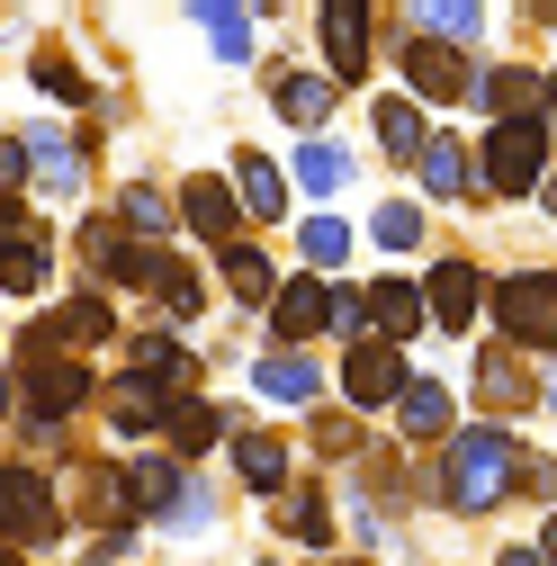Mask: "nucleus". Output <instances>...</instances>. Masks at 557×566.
<instances>
[{
	"label": "nucleus",
	"instance_id": "34",
	"mask_svg": "<svg viewBox=\"0 0 557 566\" xmlns=\"http://www.w3.org/2000/svg\"><path fill=\"white\" fill-rule=\"evenodd\" d=\"M108 324H117V315H108L99 297H82V306H63V315H54V333H63V342H99Z\"/></svg>",
	"mask_w": 557,
	"mask_h": 566
},
{
	"label": "nucleus",
	"instance_id": "21",
	"mask_svg": "<svg viewBox=\"0 0 557 566\" xmlns=\"http://www.w3.org/2000/svg\"><path fill=\"white\" fill-rule=\"evenodd\" d=\"M162 432H171V459L207 450V441H217V405H207V396H171V413H162Z\"/></svg>",
	"mask_w": 557,
	"mask_h": 566
},
{
	"label": "nucleus",
	"instance_id": "1",
	"mask_svg": "<svg viewBox=\"0 0 557 566\" xmlns=\"http://www.w3.org/2000/svg\"><path fill=\"white\" fill-rule=\"evenodd\" d=\"M513 468H522L513 432L476 422V432H459V441L441 450V504H450V513H485V504H504V494H513Z\"/></svg>",
	"mask_w": 557,
	"mask_h": 566
},
{
	"label": "nucleus",
	"instance_id": "24",
	"mask_svg": "<svg viewBox=\"0 0 557 566\" xmlns=\"http://www.w3.org/2000/svg\"><path fill=\"white\" fill-rule=\"evenodd\" d=\"M297 180H306L315 198H333V189H351V154H341L333 135H306V154H297Z\"/></svg>",
	"mask_w": 557,
	"mask_h": 566
},
{
	"label": "nucleus",
	"instance_id": "26",
	"mask_svg": "<svg viewBox=\"0 0 557 566\" xmlns=\"http://www.w3.org/2000/svg\"><path fill=\"white\" fill-rule=\"evenodd\" d=\"M45 270H54V252H45V234H19V243H0V289H45Z\"/></svg>",
	"mask_w": 557,
	"mask_h": 566
},
{
	"label": "nucleus",
	"instance_id": "7",
	"mask_svg": "<svg viewBox=\"0 0 557 566\" xmlns=\"http://www.w3.org/2000/svg\"><path fill=\"white\" fill-rule=\"evenodd\" d=\"M82 396H91V378H82L73 360H36V369H28V413H36V441H54V422L73 413Z\"/></svg>",
	"mask_w": 557,
	"mask_h": 566
},
{
	"label": "nucleus",
	"instance_id": "32",
	"mask_svg": "<svg viewBox=\"0 0 557 566\" xmlns=\"http://www.w3.org/2000/svg\"><path fill=\"white\" fill-rule=\"evenodd\" d=\"M234 189H243V207H252V217H278V207H288V189H278V171H270L261 154H243V171H234Z\"/></svg>",
	"mask_w": 557,
	"mask_h": 566
},
{
	"label": "nucleus",
	"instance_id": "11",
	"mask_svg": "<svg viewBox=\"0 0 557 566\" xmlns=\"http://www.w3.org/2000/svg\"><path fill=\"white\" fill-rule=\"evenodd\" d=\"M252 387H261L270 405H315V396H324V378H315L306 350H261V360H252Z\"/></svg>",
	"mask_w": 557,
	"mask_h": 566
},
{
	"label": "nucleus",
	"instance_id": "33",
	"mask_svg": "<svg viewBox=\"0 0 557 566\" xmlns=\"http://www.w3.org/2000/svg\"><path fill=\"white\" fill-rule=\"evenodd\" d=\"M297 252H306L315 270H341V252H351V226H341V217H306V234H297Z\"/></svg>",
	"mask_w": 557,
	"mask_h": 566
},
{
	"label": "nucleus",
	"instance_id": "38",
	"mask_svg": "<svg viewBox=\"0 0 557 566\" xmlns=\"http://www.w3.org/2000/svg\"><path fill=\"white\" fill-rule=\"evenodd\" d=\"M36 82H45L54 99H91V91H82V73H73V63H63V54H36Z\"/></svg>",
	"mask_w": 557,
	"mask_h": 566
},
{
	"label": "nucleus",
	"instance_id": "41",
	"mask_svg": "<svg viewBox=\"0 0 557 566\" xmlns=\"http://www.w3.org/2000/svg\"><path fill=\"white\" fill-rule=\"evenodd\" d=\"M324 566H369V557H324Z\"/></svg>",
	"mask_w": 557,
	"mask_h": 566
},
{
	"label": "nucleus",
	"instance_id": "9",
	"mask_svg": "<svg viewBox=\"0 0 557 566\" xmlns=\"http://www.w3.org/2000/svg\"><path fill=\"white\" fill-rule=\"evenodd\" d=\"M413 297H423V306L441 315V333H459V324H476V297H485V279H476L467 261H441V270H432Z\"/></svg>",
	"mask_w": 557,
	"mask_h": 566
},
{
	"label": "nucleus",
	"instance_id": "12",
	"mask_svg": "<svg viewBox=\"0 0 557 566\" xmlns=\"http://www.w3.org/2000/svg\"><path fill=\"white\" fill-rule=\"evenodd\" d=\"M19 154L36 163V189H45V198H82V154L63 145L54 126H28V135H19Z\"/></svg>",
	"mask_w": 557,
	"mask_h": 566
},
{
	"label": "nucleus",
	"instance_id": "2",
	"mask_svg": "<svg viewBox=\"0 0 557 566\" xmlns=\"http://www.w3.org/2000/svg\"><path fill=\"white\" fill-rule=\"evenodd\" d=\"M495 324H504V342L548 350V333H557V279H548V270H513V279H495Z\"/></svg>",
	"mask_w": 557,
	"mask_h": 566
},
{
	"label": "nucleus",
	"instance_id": "16",
	"mask_svg": "<svg viewBox=\"0 0 557 566\" xmlns=\"http://www.w3.org/2000/svg\"><path fill=\"white\" fill-rule=\"evenodd\" d=\"M234 468L252 494H288V450H278L270 432H234Z\"/></svg>",
	"mask_w": 557,
	"mask_h": 566
},
{
	"label": "nucleus",
	"instance_id": "6",
	"mask_svg": "<svg viewBox=\"0 0 557 566\" xmlns=\"http://www.w3.org/2000/svg\"><path fill=\"white\" fill-rule=\"evenodd\" d=\"M324 54H333V82L369 73V0H324Z\"/></svg>",
	"mask_w": 557,
	"mask_h": 566
},
{
	"label": "nucleus",
	"instance_id": "39",
	"mask_svg": "<svg viewBox=\"0 0 557 566\" xmlns=\"http://www.w3.org/2000/svg\"><path fill=\"white\" fill-rule=\"evenodd\" d=\"M19 234H36V217H28L19 198H0V243H19Z\"/></svg>",
	"mask_w": 557,
	"mask_h": 566
},
{
	"label": "nucleus",
	"instance_id": "19",
	"mask_svg": "<svg viewBox=\"0 0 557 566\" xmlns=\"http://www.w3.org/2000/svg\"><path fill=\"white\" fill-rule=\"evenodd\" d=\"M217 270H225V289H234L243 306H270V297H278V279H270V261H261L252 243H225V252H217Z\"/></svg>",
	"mask_w": 557,
	"mask_h": 566
},
{
	"label": "nucleus",
	"instance_id": "23",
	"mask_svg": "<svg viewBox=\"0 0 557 566\" xmlns=\"http://www.w3.org/2000/svg\"><path fill=\"white\" fill-rule=\"evenodd\" d=\"M189 19L217 28V54H225V63L252 54V10H243V0H189Z\"/></svg>",
	"mask_w": 557,
	"mask_h": 566
},
{
	"label": "nucleus",
	"instance_id": "3",
	"mask_svg": "<svg viewBox=\"0 0 557 566\" xmlns=\"http://www.w3.org/2000/svg\"><path fill=\"white\" fill-rule=\"evenodd\" d=\"M539 171H548V126H539V117H504L495 145H485V180L513 189V198H530Z\"/></svg>",
	"mask_w": 557,
	"mask_h": 566
},
{
	"label": "nucleus",
	"instance_id": "20",
	"mask_svg": "<svg viewBox=\"0 0 557 566\" xmlns=\"http://www.w3.org/2000/svg\"><path fill=\"white\" fill-rule=\"evenodd\" d=\"M278 117H297L306 135H324V117H333V82H315V73H278Z\"/></svg>",
	"mask_w": 557,
	"mask_h": 566
},
{
	"label": "nucleus",
	"instance_id": "25",
	"mask_svg": "<svg viewBox=\"0 0 557 566\" xmlns=\"http://www.w3.org/2000/svg\"><path fill=\"white\" fill-rule=\"evenodd\" d=\"M189 476L171 468V459H135L126 468V494H135V513H171V494H180Z\"/></svg>",
	"mask_w": 557,
	"mask_h": 566
},
{
	"label": "nucleus",
	"instance_id": "42",
	"mask_svg": "<svg viewBox=\"0 0 557 566\" xmlns=\"http://www.w3.org/2000/svg\"><path fill=\"white\" fill-rule=\"evenodd\" d=\"M0 405H10V378H0Z\"/></svg>",
	"mask_w": 557,
	"mask_h": 566
},
{
	"label": "nucleus",
	"instance_id": "37",
	"mask_svg": "<svg viewBox=\"0 0 557 566\" xmlns=\"http://www.w3.org/2000/svg\"><path fill=\"white\" fill-rule=\"evenodd\" d=\"M126 226H145V234H162V226H171V207H162V189H126Z\"/></svg>",
	"mask_w": 557,
	"mask_h": 566
},
{
	"label": "nucleus",
	"instance_id": "29",
	"mask_svg": "<svg viewBox=\"0 0 557 566\" xmlns=\"http://www.w3.org/2000/svg\"><path fill=\"white\" fill-rule=\"evenodd\" d=\"M378 145H387V163H413V154H423V117H413V99H387V108H378Z\"/></svg>",
	"mask_w": 557,
	"mask_h": 566
},
{
	"label": "nucleus",
	"instance_id": "5",
	"mask_svg": "<svg viewBox=\"0 0 557 566\" xmlns=\"http://www.w3.org/2000/svg\"><path fill=\"white\" fill-rule=\"evenodd\" d=\"M341 396H351L360 413H387L404 396V350L387 342H351V360H341Z\"/></svg>",
	"mask_w": 557,
	"mask_h": 566
},
{
	"label": "nucleus",
	"instance_id": "13",
	"mask_svg": "<svg viewBox=\"0 0 557 566\" xmlns=\"http://www.w3.org/2000/svg\"><path fill=\"white\" fill-rule=\"evenodd\" d=\"M413 163H423V189L432 198H467L476 189V154L450 145V135H423V154H413Z\"/></svg>",
	"mask_w": 557,
	"mask_h": 566
},
{
	"label": "nucleus",
	"instance_id": "17",
	"mask_svg": "<svg viewBox=\"0 0 557 566\" xmlns=\"http://www.w3.org/2000/svg\"><path fill=\"white\" fill-rule=\"evenodd\" d=\"M396 422L413 441H441L450 432V387H432V378H404V396H396Z\"/></svg>",
	"mask_w": 557,
	"mask_h": 566
},
{
	"label": "nucleus",
	"instance_id": "35",
	"mask_svg": "<svg viewBox=\"0 0 557 566\" xmlns=\"http://www.w3.org/2000/svg\"><path fill=\"white\" fill-rule=\"evenodd\" d=\"M288 531H297L306 548H324V539H333V513H324V494H288Z\"/></svg>",
	"mask_w": 557,
	"mask_h": 566
},
{
	"label": "nucleus",
	"instance_id": "14",
	"mask_svg": "<svg viewBox=\"0 0 557 566\" xmlns=\"http://www.w3.org/2000/svg\"><path fill=\"white\" fill-rule=\"evenodd\" d=\"M270 333L278 342H315L324 333V289H315V279H288V289L270 297Z\"/></svg>",
	"mask_w": 557,
	"mask_h": 566
},
{
	"label": "nucleus",
	"instance_id": "40",
	"mask_svg": "<svg viewBox=\"0 0 557 566\" xmlns=\"http://www.w3.org/2000/svg\"><path fill=\"white\" fill-rule=\"evenodd\" d=\"M504 566H548V548H530V539H513V548H504Z\"/></svg>",
	"mask_w": 557,
	"mask_h": 566
},
{
	"label": "nucleus",
	"instance_id": "8",
	"mask_svg": "<svg viewBox=\"0 0 557 566\" xmlns=\"http://www.w3.org/2000/svg\"><path fill=\"white\" fill-rule=\"evenodd\" d=\"M396 54H404V73H413V91H423V99H459V91H467V54H459V45L404 36Z\"/></svg>",
	"mask_w": 557,
	"mask_h": 566
},
{
	"label": "nucleus",
	"instance_id": "31",
	"mask_svg": "<svg viewBox=\"0 0 557 566\" xmlns=\"http://www.w3.org/2000/svg\"><path fill=\"white\" fill-rule=\"evenodd\" d=\"M369 234H378L387 252H413V243H423V207H413V198H387L378 217H369Z\"/></svg>",
	"mask_w": 557,
	"mask_h": 566
},
{
	"label": "nucleus",
	"instance_id": "43",
	"mask_svg": "<svg viewBox=\"0 0 557 566\" xmlns=\"http://www.w3.org/2000/svg\"><path fill=\"white\" fill-rule=\"evenodd\" d=\"M252 566H270V557H252Z\"/></svg>",
	"mask_w": 557,
	"mask_h": 566
},
{
	"label": "nucleus",
	"instance_id": "10",
	"mask_svg": "<svg viewBox=\"0 0 557 566\" xmlns=\"http://www.w3.org/2000/svg\"><path fill=\"white\" fill-rule=\"evenodd\" d=\"M360 306H369V342H387V350H404L413 333H423V297H413L404 279H378Z\"/></svg>",
	"mask_w": 557,
	"mask_h": 566
},
{
	"label": "nucleus",
	"instance_id": "18",
	"mask_svg": "<svg viewBox=\"0 0 557 566\" xmlns=\"http://www.w3.org/2000/svg\"><path fill=\"white\" fill-rule=\"evenodd\" d=\"M162 413H171V396H162L154 378H117V387H108V422H117V432H154Z\"/></svg>",
	"mask_w": 557,
	"mask_h": 566
},
{
	"label": "nucleus",
	"instance_id": "4",
	"mask_svg": "<svg viewBox=\"0 0 557 566\" xmlns=\"http://www.w3.org/2000/svg\"><path fill=\"white\" fill-rule=\"evenodd\" d=\"M63 531V513H54V485L36 476V468H0V539H28V548H45Z\"/></svg>",
	"mask_w": 557,
	"mask_h": 566
},
{
	"label": "nucleus",
	"instance_id": "28",
	"mask_svg": "<svg viewBox=\"0 0 557 566\" xmlns=\"http://www.w3.org/2000/svg\"><path fill=\"white\" fill-rule=\"evenodd\" d=\"M476 99H485V108H504V117H522V108L539 117V73L504 63V73H485V82H476Z\"/></svg>",
	"mask_w": 557,
	"mask_h": 566
},
{
	"label": "nucleus",
	"instance_id": "27",
	"mask_svg": "<svg viewBox=\"0 0 557 566\" xmlns=\"http://www.w3.org/2000/svg\"><path fill=\"white\" fill-rule=\"evenodd\" d=\"M476 387H485L495 413H522V405H530V378L513 369V350H485V360H476Z\"/></svg>",
	"mask_w": 557,
	"mask_h": 566
},
{
	"label": "nucleus",
	"instance_id": "15",
	"mask_svg": "<svg viewBox=\"0 0 557 566\" xmlns=\"http://www.w3.org/2000/svg\"><path fill=\"white\" fill-rule=\"evenodd\" d=\"M180 217H189V234H207V243H234V189H225V180H189V189H180Z\"/></svg>",
	"mask_w": 557,
	"mask_h": 566
},
{
	"label": "nucleus",
	"instance_id": "30",
	"mask_svg": "<svg viewBox=\"0 0 557 566\" xmlns=\"http://www.w3.org/2000/svg\"><path fill=\"white\" fill-rule=\"evenodd\" d=\"M135 360H145V369H135V378H154L162 396H171V387H189V350H180L171 333H154V342H135Z\"/></svg>",
	"mask_w": 557,
	"mask_h": 566
},
{
	"label": "nucleus",
	"instance_id": "36",
	"mask_svg": "<svg viewBox=\"0 0 557 566\" xmlns=\"http://www.w3.org/2000/svg\"><path fill=\"white\" fill-rule=\"evenodd\" d=\"M82 261H91V270H117V261H126V234H117L108 217H91V226H82Z\"/></svg>",
	"mask_w": 557,
	"mask_h": 566
},
{
	"label": "nucleus",
	"instance_id": "22",
	"mask_svg": "<svg viewBox=\"0 0 557 566\" xmlns=\"http://www.w3.org/2000/svg\"><path fill=\"white\" fill-rule=\"evenodd\" d=\"M413 19L432 28V45H467L485 28V0H413Z\"/></svg>",
	"mask_w": 557,
	"mask_h": 566
}]
</instances>
